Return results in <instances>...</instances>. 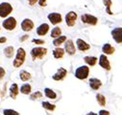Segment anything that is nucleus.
<instances>
[{
	"label": "nucleus",
	"mask_w": 122,
	"mask_h": 115,
	"mask_svg": "<svg viewBox=\"0 0 122 115\" xmlns=\"http://www.w3.org/2000/svg\"><path fill=\"white\" fill-rule=\"evenodd\" d=\"M47 54V49L44 47H34L31 50V56L33 59H42Z\"/></svg>",
	"instance_id": "7ed1b4c3"
},
{
	"label": "nucleus",
	"mask_w": 122,
	"mask_h": 115,
	"mask_svg": "<svg viewBox=\"0 0 122 115\" xmlns=\"http://www.w3.org/2000/svg\"><path fill=\"white\" fill-rule=\"evenodd\" d=\"M32 42L35 43V44H37V45H43V44H44V41H42V40H39V39H33Z\"/></svg>",
	"instance_id": "2f4dec72"
},
{
	"label": "nucleus",
	"mask_w": 122,
	"mask_h": 115,
	"mask_svg": "<svg viewBox=\"0 0 122 115\" xmlns=\"http://www.w3.org/2000/svg\"><path fill=\"white\" fill-rule=\"evenodd\" d=\"M86 115H98L97 113H94V112H88Z\"/></svg>",
	"instance_id": "58836bf2"
},
{
	"label": "nucleus",
	"mask_w": 122,
	"mask_h": 115,
	"mask_svg": "<svg viewBox=\"0 0 122 115\" xmlns=\"http://www.w3.org/2000/svg\"><path fill=\"white\" fill-rule=\"evenodd\" d=\"M81 19L84 23H86V24H89V25H96L97 24V17L92 16V15H88V14H85L81 17Z\"/></svg>",
	"instance_id": "39448f33"
},
{
	"label": "nucleus",
	"mask_w": 122,
	"mask_h": 115,
	"mask_svg": "<svg viewBox=\"0 0 122 115\" xmlns=\"http://www.w3.org/2000/svg\"><path fill=\"white\" fill-rule=\"evenodd\" d=\"M65 55V50L63 48H61V47H57L53 50V56L55 57L56 59H61V58H63Z\"/></svg>",
	"instance_id": "6ab92c4d"
},
{
	"label": "nucleus",
	"mask_w": 122,
	"mask_h": 115,
	"mask_svg": "<svg viewBox=\"0 0 122 115\" xmlns=\"http://www.w3.org/2000/svg\"><path fill=\"white\" fill-rule=\"evenodd\" d=\"M5 74H6V72H5V70L2 68V67H0V79H2L3 77H4V75H5Z\"/></svg>",
	"instance_id": "473e14b6"
},
{
	"label": "nucleus",
	"mask_w": 122,
	"mask_h": 115,
	"mask_svg": "<svg viewBox=\"0 0 122 115\" xmlns=\"http://www.w3.org/2000/svg\"><path fill=\"white\" fill-rule=\"evenodd\" d=\"M99 65H100V67H102V68L105 69L106 71H110V70H111L110 61H109L108 57H107L105 54L100 55V57H99Z\"/></svg>",
	"instance_id": "1a4fd4ad"
},
{
	"label": "nucleus",
	"mask_w": 122,
	"mask_h": 115,
	"mask_svg": "<svg viewBox=\"0 0 122 115\" xmlns=\"http://www.w3.org/2000/svg\"><path fill=\"white\" fill-rule=\"evenodd\" d=\"M98 115H111V114H110V112H109L108 110H105V109H102V110H100V111H99V113H98Z\"/></svg>",
	"instance_id": "72a5a7b5"
},
{
	"label": "nucleus",
	"mask_w": 122,
	"mask_h": 115,
	"mask_svg": "<svg viewBox=\"0 0 122 115\" xmlns=\"http://www.w3.org/2000/svg\"><path fill=\"white\" fill-rule=\"evenodd\" d=\"M37 1H38V0H28V2H29V4H30V5H31V6L35 5Z\"/></svg>",
	"instance_id": "c9c22d12"
},
{
	"label": "nucleus",
	"mask_w": 122,
	"mask_h": 115,
	"mask_svg": "<svg viewBox=\"0 0 122 115\" xmlns=\"http://www.w3.org/2000/svg\"><path fill=\"white\" fill-rule=\"evenodd\" d=\"M48 19L50 20V22L54 25L62 22V15L59 14V13H50L48 16H47Z\"/></svg>",
	"instance_id": "9d476101"
},
{
	"label": "nucleus",
	"mask_w": 122,
	"mask_h": 115,
	"mask_svg": "<svg viewBox=\"0 0 122 115\" xmlns=\"http://www.w3.org/2000/svg\"><path fill=\"white\" fill-rule=\"evenodd\" d=\"M103 4L106 6V12L109 15H113V13L111 11V7L112 5V0H103Z\"/></svg>",
	"instance_id": "393cba45"
},
{
	"label": "nucleus",
	"mask_w": 122,
	"mask_h": 115,
	"mask_svg": "<svg viewBox=\"0 0 122 115\" xmlns=\"http://www.w3.org/2000/svg\"><path fill=\"white\" fill-rule=\"evenodd\" d=\"M44 94H45V96H46L47 98L52 99V100H55V99L57 98V94H56L52 89H50V88H45V89H44Z\"/></svg>",
	"instance_id": "4be33fe9"
},
{
	"label": "nucleus",
	"mask_w": 122,
	"mask_h": 115,
	"mask_svg": "<svg viewBox=\"0 0 122 115\" xmlns=\"http://www.w3.org/2000/svg\"><path fill=\"white\" fill-rule=\"evenodd\" d=\"M84 60H85V62L87 65H89L91 67L95 66L96 63H97V58H96V57H94V56H86L84 58Z\"/></svg>",
	"instance_id": "aec40b11"
},
{
	"label": "nucleus",
	"mask_w": 122,
	"mask_h": 115,
	"mask_svg": "<svg viewBox=\"0 0 122 115\" xmlns=\"http://www.w3.org/2000/svg\"><path fill=\"white\" fill-rule=\"evenodd\" d=\"M49 31V25L47 23H42L37 28V34L40 36H44Z\"/></svg>",
	"instance_id": "dca6fc26"
},
{
	"label": "nucleus",
	"mask_w": 122,
	"mask_h": 115,
	"mask_svg": "<svg viewBox=\"0 0 122 115\" xmlns=\"http://www.w3.org/2000/svg\"><path fill=\"white\" fill-rule=\"evenodd\" d=\"M7 41V39L5 37H0V44H2V43H5Z\"/></svg>",
	"instance_id": "4c0bfd02"
},
{
	"label": "nucleus",
	"mask_w": 122,
	"mask_h": 115,
	"mask_svg": "<svg viewBox=\"0 0 122 115\" xmlns=\"http://www.w3.org/2000/svg\"><path fill=\"white\" fill-rule=\"evenodd\" d=\"M65 49L66 51L69 54V55H74L75 52H76V48H75V46L72 42V40H67L65 44Z\"/></svg>",
	"instance_id": "f8f14e48"
},
{
	"label": "nucleus",
	"mask_w": 122,
	"mask_h": 115,
	"mask_svg": "<svg viewBox=\"0 0 122 115\" xmlns=\"http://www.w3.org/2000/svg\"><path fill=\"white\" fill-rule=\"evenodd\" d=\"M3 114L4 115H19V113L14 109H4Z\"/></svg>",
	"instance_id": "c756f323"
},
{
	"label": "nucleus",
	"mask_w": 122,
	"mask_h": 115,
	"mask_svg": "<svg viewBox=\"0 0 122 115\" xmlns=\"http://www.w3.org/2000/svg\"><path fill=\"white\" fill-rule=\"evenodd\" d=\"M102 51L104 52L105 55H106V54L111 55V54H113V52L115 51V49H114V47H113L112 45H110V44H105V45L102 46Z\"/></svg>",
	"instance_id": "f3484780"
},
{
	"label": "nucleus",
	"mask_w": 122,
	"mask_h": 115,
	"mask_svg": "<svg viewBox=\"0 0 122 115\" xmlns=\"http://www.w3.org/2000/svg\"><path fill=\"white\" fill-rule=\"evenodd\" d=\"M18 92H19V89H18L17 84H16V83L12 84L11 88H10V96H11V98L15 99V98H16V96L18 95Z\"/></svg>",
	"instance_id": "a211bd4d"
},
{
	"label": "nucleus",
	"mask_w": 122,
	"mask_h": 115,
	"mask_svg": "<svg viewBox=\"0 0 122 115\" xmlns=\"http://www.w3.org/2000/svg\"><path fill=\"white\" fill-rule=\"evenodd\" d=\"M39 4H40V6H41V7L46 6V0H39Z\"/></svg>",
	"instance_id": "f704fd0d"
},
{
	"label": "nucleus",
	"mask_w": 122,
	"mask_h": 115,
	"mask_svg": "<svg viewBox=\"0 0 122 115\" xmlns=\"http://www.w3.org/2000/svg\"><path fill=\"white\" fill-rule=\"evenodd\" d=\"M13 11V7L10 3H1L0 4V17H5L7 16H9Z\"/></svg>",
	"instance_id": "20e7f679"
},
{
	"label": "nucleus",
	"mask_w": 122,
	"mask_h": 115,
	"mask_svg": "<svg viewBox=\"0 0 122 115\" xmlns=\"http://www.w3.org/2000/svg\"><path fill=\"white\" fill-rule=\"evenodd\" d=\"M96 100H97V103L99 104V105L101 106H106V98L104 95L102 94H97L96 95Z\"/></svg>",
	"instance_id": "bb28decb"
},
{
	"label": "nucleus",
	"mask_w": 122,
	"mask_h": 115,
	"mask_svg": "<svg viewBox=\"0 0 122 115\" xmlns=\"http://www.w3.org/2000/svg\"><path fill=\"white\" fill-rule=\"evenodd\" d=\"M3 26H4L5 29H7L9 31L14 30L15 28V26H16V20H15V18L13 17H8L7 19H5L3 21Z\"/></svg>",
	"instance_id": "0eeeda50"
},
{
	"label": "nucleus",
	"mask_w": 122,
	"mask_h": 115,
	"mask_svg": "<svg viewBox=\"0 0 122 115\" xmlns=\"http://www.w3.org/2000/svg\"><path fill=\"white\" fill-rule=\"evenodd\" d=\"M19 77H20V79L22 81H27V80H29L30 78H31V74L24 71V70H22L20 72V74H19Z\"/></svg>",
	"instance_id": "b1692460"
},
{
	"label": "nucleus",
	"mask_w": 122,
	"mask_h": 115,
	"mask_svg": "<svg viewBox=\"0 0 122 115\" xmlns=\"http://www.w3.org/2000/svg\"><path fill=\"white\" fill-rule=\"evenodd\" d=\"M30 98H31V100H36V99L42 98V93L40 92V91H37V92H35L34 94H32Z\"/></svg>",
	"instance_id": "7c9ffc66"
},
{
	"label": "nucleus",
	"mask_w": 122,
	"mask_h": 115,
	"mask_svg": "<svg viewBox=\"0 0 122 115\" xmlns=\"http://www.w3.org/2000/svg\"><path fill=\"white\" fill-rule=\"evenodd\" d=\"M77 14L75 12H69L66 14V22L67 24V26L71 27V26H74L75 22H76V19H77Z\"/></svg>",
	"instance_id": "6e6552de"
},
{
	"label": "nucleus",
	"mask_w": 122,
	"mask_h": 115,
	"mask_svg": "<svg viewBox=\"0 0 122 115\" xmlns=\"http://www.w3.org/2000/svg\"><path fill=\"white\" fill-rule=\"evenodd\" d=\"M67 75V71L65 69V68H60L57 73L52 76V78L54 80H57V81H60V80H63Z\"/></svg>",
	"instance_id": "9b49d317"
},
{
	"label": "nucleus",
	"mask_w": 122,
	"mask_h": 115,
	"mask_svg": "<svg viewBox=\"0 0 122 115\" xmlns=\"http://www.w3.org/2000/svg\"><path fill=\"white\" fill-rule=\"evenodd\" d=\"M89 87L92 89V90H98L101 86H102V82L100 79L98 78H95V77H92L89 79Z\"/></svg>",
	"instance_id": "4468645a"
},
{
	"label": "nucleus",
	"mask_w": 122,
	"mask_h": 115,
	"mask_svg": "<svg viewBox=\"0 0 122 115\" xmlns=\"http://www.w3.org/2000/svg\"><path fill=\"white\" fill-rule=\"evenodd\" d=\"M76 44H77V47L80 51H86V50H88L90 48V46L82 39H77Z\"/></svg>",
	"instance_id": "2eb2a0df"
},
{
	"label": "nucleus",
	"mask_w": 122,
	"mask_h": 115,
	"mask_svg": "<svg viewBox=\"0 0 122 115\" xmlns=\"http://www.w3.org/2000/svg\"><path fill=\"white\" fill-rule=\"evenodd\" d=\"M14 52H15L14 46H8L4 49V54L8 57V58H12L13 55H14Z\"/></svg>",
	"instance_id": "cd10ccee"
},
{
	"label": "nucleus",
	"mask_w": 122,
	"mask_h": 115,
	"mask_svg": "<svg viewBox=\"0 0 122 115\" xmlns=\"http://www.w3.org/2000/svg\"><path fill=\"white\" fill-rule=\"evenodd\" d=\"M112 36L116 44H122V27H116L112 29Z\"/></svg>",
	"instance_id": "423d86ee"
},
{
	"label": "nucleus",
	"mask_w": 122,
	"mask_h": 115,
	"mask_svg": "<svg viewBox=\"0 0 122 115\" xmlns=\"http://www.w3.org/2000/svg\"><path fill=\"white\" fill-rule=\"evenodd\" d=\"M42 107L43 108H45V109H47V110H49V111H53L55 108H56V105L55 104H50V103H48V102H42Z\"/></svg>",
	"instance_id": "c85d7f7f"
},
{
	"label": "nucleus",
	"mask_w": 122,
	"mask_h": 115,
	"mask_svg": "<svg viewBox=\"0 0 122 115\" xmlns=\"http://www.w3.org/2000/svg\"><path fill=\"white\" fill-rule=\"evenodd\" d=\"M61 35H62V29H61L60 27H55V28H53V30L51 31V37H52V38L57 39V38L61 37Z\"/></svg>",
	"instance_id": "5701e85b"
},
{
	"label": "nucleus",
	"mask_w": 122,
	"mask_h": 115,
	"mask_svg": "<svg viewBox=\"0 0 122 115\" xmlns=\"http://www.w3.org/2000/svg\"><path fill=\"white\" fill-rule=\"evenodd\" d=\"M25 56H26V52H25L24 48L19 47L17 49V52H16L15 59L14 60V67H15V68L20 67L25 61Z\"/></svg>",
	"instance_id": "f257e3e1"
},
{
	"label": "nucleus",
	"mask_w": 122,
	"mask_h": 115,
	"mask_svg": "<svg viewBox=\"0 0 122 115\" xmlns=\"http://www.w3.org/2000/svg\"><path fill=\"white\" fill-rule=\"evenodd\" d=\"M28 37H29L28 35H23V36L20 38V42H24L25 40H27V39H28Z\"/></svg>",
	"instance_id": "e433bc0d"
},
{
	"label": "nucleus",
	"mask_w": 122,
	"mask_h": 115,
	"mask_svg": "<svg viewBox=\"0 0 122 115\" xmlns=\"http://www.w3.org/2000/svg\"><path fill=\"white\" fill-rule=\"evenodd\" d=\"M66 41V36H61V37H59V38H57V39H55L53 41V45L55 46H59L62 45L63 43H65Z\"/></svg>",
	"instance_id": "a878e982"
},
{
	"label": "nucleus",
	"mask_w": 122,
	"mask_h": 115,
	"mask_svg": "<svg viewBox=\"0 0 122 115\" xmlns=\"http://www.w3.org/2000/svg\"><path fill=\"white\" fill-rule=\"evenodd\" d=\"M31 90H32V87H31V85L28 84V83H25L23 84L21 87H20V92L22 94H25V95H28L31 93Z\"/></svg>",
	"instance_id": "412c9836"
},
{
	"label": "nucleus",
	"mask_w": 122,
	"mask_h": 115,
	"mask_svg": "<svg viewBox=\"0 0 122 115\" xmlns=\"http://www.w3.org/2000/svg\"><path fill=\"white\" fill-rule=\"evenodd\" d=\"M88 75H89V68L87 66H81L77 68L75 71V77L81 80L87 78Z\"/></svg>",
	"instance_id": "f03ea898"
},
{
	"label": "nucleus",
	"mask_w": 122,
	"mask_h": 115,
	"mask_svg": "<svg viewBox=\"0 0 122 115\" xmlns=\"http://www.w3.org/2000/svg\"><path fill=\"white\" fill-rule=\"evenodd\" d=\"M21 28L23 31H31L34 28V22L29 18H25L21 22Z\"/></svg>",
	"instance_id": "ddd939ff"
}]
</instances>
